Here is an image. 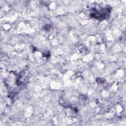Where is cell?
I'll return each mask as SVG.
<instances>
[{"label":"cell","mask_w":126,"mask_h":126,"mask_svg":"<svg viewBox=\"0 0 126 126\" xmlns=\"http://www.w3.org/2000/svg\"><path fill=\"white\" fill-rule=\"evenodd\" d=\"M110 12L109 8H104L99 10H94L91 14V16L96 19H103L106 16L108 15Z\"/></svg>","instance_id":"obj_1"}]
</instances>
